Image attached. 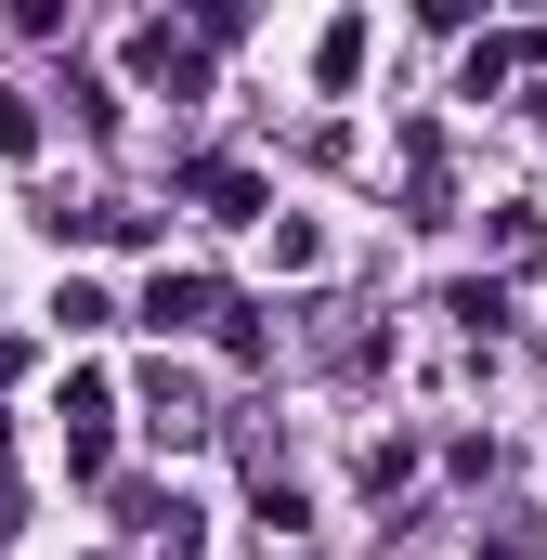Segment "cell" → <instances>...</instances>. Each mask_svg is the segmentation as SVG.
<instances>
[{"label": "cell", "instance_id": "6da1fadb", "mask_svg": "<svg viewBox=\"0 0 547 560\" xmlns=\"http://www.w3.org/2000/svg\"><path fill=\"white\" fill-rule=\"evenodd\" d=\"M196 313H222L196 275H156V287H143V326H196Z\"/></svg>", "mask_w": 547, "mask_h": 560}, {"label": "cell", "instance_id": "7a4b0ae2", "mask_svg": "<svg viewBox=\"0 0 547 560\" xmlns=\"http://www.w3.org/2000/svg\"><path fill=\"white\" fill-rule=\"evenodd\" d=\"M196 196H209V209H222V222H248V209H261V183H248V170H235V156H209V170H196Z\"/></svg>", "mask_w": 547, "mask_h": 560}, {"label": "cell", "instance_id": "3957f363", "mask_svg": "<svg viewBox=\"0 0 547 560\" xmlns=\"http://www.w3.org/2000/svg\"><path fill=\"white\" fill-rule=\"evenodd\" d=\"M143 405H156V430H170V443H183V430H209V418H196V378H170V365L143 378Z\"/></svg>", "mask_w": 547, "mask_h": 560}, {"label": "cell", "instance_id": "277c9868", "mask_svg": "<svg viewBox=\"0 0 547 560\" xmlns=\"http://www.w3.org/2000/svg\"><path fill=\"white\" fill-rule=\"evenodd\" d=\"M39 143V118H26V92H0V156H26Z\"/></svg>", "mask_w": 547, "mask_h": 560}, {"label": "cell", "instance_id": "5b68a950", "mask_svg": "<svg viewBox=\"0 0 547 560\" xmlns=\"http://www.w3.org/2000/svg\"><path fill=\"white\" fill-rule=\"evenodd\" d=\"M0 535H13V495H0Z\"/></svg>", "mask_w": 547, "mask_h": 560}]
</instances>
